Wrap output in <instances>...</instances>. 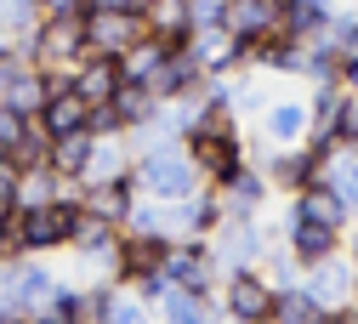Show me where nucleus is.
<instances>
[{
	"instance_id": "6",
	"label": "nucleus",
	"mask_w": 358,
	"mask_h": 324,
	"mask_svg": "<svg viewBox=\"0 0 358 324\" xmlns=\"http://www.w3.org/2000/svg\"><path fill=\"white\" fill-rule=\"evenodd\" d=\"M182 45L194 52V63H199L205 74H228L234 63H245V57H250V40H239L234 29H222V23H210V29H194Z\"/></svg>"
},
{
	"instance_id": "29",
	"label": "nucleus",
	"mask_w": 358,
	"mask_h": 324,
	"mask_svg": "<svg viewBox=\"0 0 358 324\" xmlns=\"http://www.w3.org/2000/svg\"><path fill=\"white\" fill-rule=\"evenodd\" d=\"M108 290H114V285H92V290L69 296V318H80V324H92V318H108Z\"/></svg>"
},
{
	"instance_id": "12",
	"label": "nucleus",
	"mask_w": 358,
	"mask_h": 324,
	"mask_svg": "<svg viewBox=\"0 0 358 324\" xmlns=\"http://www.w3.org/2000/svg\"><path fill=\"white\" fill-rule=\"evenodd\" d=\"M80 205L97 211L108 222H125L131 205H137V188H131V176H108V182H80Z\"/></svg>"
},
{
	"instance_id": "11",
	"label": "nucleus",
	"mask_w": 358,
	"mask_h": 324,
	"mask_svg": "<svg viewBox=\"0 0 358 324\" xmlns=\"http://www.w3.org/2000/svg\"><path fill=\"white\" fill-rule=\"evenodd\" d=\"M69 245L80 251V256H92V262H103V256H114V245H120V222H108V216H97V211H74V227H69Z\"/></svg>"
},
{
	"instance_id": "27",
	"label": "nucleus",
	"mask_w": 358,
	"mask_h": 324,
	"mask_svg": "<svg viewBox=\"0 0 358 324\" xmlns=\"http://www.w3.org/2000/svg\"><path fill=\"white\" fill-rule=\"evenodd\" d=\"M267 131H273V143H296L307 131V108L301 103H273L267 108Z\"/></svg>"
},
{
	"instance_id": "31",
	"label": "nucleus",
	"mask_w": 358,
	"mask_h": 324,
	"mask_svg": "<svg viewBox=\"0 0 358 324\" xmlns=\"http://www.w3.org/2000/svg\"><path fill=\"white\" fill-rule=\"evenodd\" d=\"M12 211H17V165L0 160V216H12Z\"/></svg>"
},
{
	"instance_id": "16",
	"label": "nucleus",
	"mask_w": 358,
	"mask_h": 324,
	"mask_svg": "<svg viewBox=\"0 0 358 324\" xmlns=\"http://www.w3.org/2000/svg\"><path fill=\"white\" fill-rule=\"evenodd\" d=\"M92 143H97V131H69V136H52V148H46V165L57 176H80L85 160H92Z\"/></svg>"
},
{
	"instance_id": "19",
	"label": "nucleus",
	"mask_w": 358,
	"mask_h": 324,
	"mask_svg": "<svg viewBox=\"0 0 358 324\" xmlns=\"http://www.w3.org/2000/svg\"><path fill=\"white\" fill-rule=\"evenodd\" d=\"M262 194H267V188H262V176H256V171H239V165H234L228 176H222V194H216V199H222V211L245 216V211H256V205H262Z\"/></svg>"
},
{
	"instance_id": "14",
	"label": "nucleus",
	"mask_w": 358,
	"mask_h": 324,
	"mask_svg": "<svg viewBox=\"0 0 358 324\" xmlns=\"http://www.w3.org/2000/svg\"><path fill=\"white\" fill-rule=\"evenodd\" d=\"M108 108H114V125L120 131H137V125H148L159 114V97H154L143 80H120V91L108 97Z\"/></svg>"
},
{
	"instance_id": "1",
	"label": "nucleus",
	"mask_w": 358,
	"mask_h": 324,
	"mask_svg": "<svg viewBox=\"0 0 358 324\" xmlns=\"http://www.w3.org/2000/svg\"><path fill=\"white\" fill-rule=\"evenodd\" d=\"M74 211H80V199L17 205V211H12V239H17V251H29V256L63 251V245H69V227H74Z\"/></svg>"
},
{
	"instance_id": "5",
	"label": "nucleus",
	"mask_w": 358,
	"mask_h": 324,
	"mask_svg": "<svg viewBox=\"0 0 358 324\" xmlns=\"http://www.w3.org/2000/svg\"><path fill=\"white\" fill-rule=\"evenodd\" d=\"M131 188L148 199H188L194 194V160L176 148H154L131 165Z\"/></svg>"
},
{
	"instance_id": "35",
	"label": "nucleus",
	"mask_w": 358,
	"mask_h": 324,
	"mask_svg": "<svg viewBox=\"0 0 358 324\" xmlns=\"http://www.w3.org/2000/svg\"><path fill=\"white\" fill-rule=\"evenodd\" d=\"M341 85H352V91H358V57H347V63H341Z\"/></svg>"
},
{
	"instance_id": "15",
	"label": "nucleus",
	"mask_w": 358,
	"mask_h": 324,
	"mask_svg": "<svg viewBox=\"0 0 358 324\" xmlns=\"http://www.w3.org/2000/svg\"><path fill=\"white\" fill-rule=\"evenodd\" d=\"M256 256H262V234H256V227H250L245 216L222 227V239H216V262L228 267V273H234V267H250Z\"/></svg>"
},
{
	"instance_id": "13",
	"label": "nucleus",
	"mask_w": 358,
	"mask_h": 324,
	"mask_svg": "<svg viewBox=\"0 0 358 324\" xmlns=\"http://www.w3.org/2000/svg\"><path fill=\"white\" fill-rule=\"evenodd\" d=\"M301 222H319V227H336L341 234V222H347V199L330 188V182H307V188H296V211Z\"/></svg>"
},
{
	"instance_id": "20",
	"label": "nucleus",
	"mask_w": 358,
	"mask_h": 324,
	"mask_svg": "<svg viewBox=\"0 0 358 324\" xmlns=\"http://www.w3.org/2000/svg\"><path fill=\"white\" fill-rule=\"evenodd\" d=\"M319 182H330V188L347 199V211H358V148H347V154H330V148H324Z\"/></svg>"
},
{
	"instance_id": "34",
	"label": "nucleus",
	"mask_w": 358,
	"mask_h": 324,
	"mask_svg": "<svg viewBox=\"0 0 358 324\" xmlns=\"http://www.w3.org/2000/svg\"><path fill=\"white\" fill-rule=\"evenodd\" d=\"M17 256V239H12V216H0V262Z\"/></svg>"
},
{
	"instance_id": "25",
	"label": "nucleus",
	"mask_w": 358,
	"mask_h": 324,
	"mask_svg": "<svg viewBox=\"0 0 358 324\" xmlns=\"http://www.w3.org/2000/svg\"><path fill=\"white\" fill-rule=\"evenodd\" d=\"M108 176H131V160H125V148L120 143H92V160H85V171H80V182H108Z\"/></svg>"
},
{
	"instance_id": "21",
	"label": "nucleus",
	"mask_w": 358,
	"mask_h": 324,
	"mask_svg": "<svg viewBox=\"0 0 358 324\" xmlns=\"http://www.w3.org/2000/svg\"><path fill=\"white\" fill-rule=\"evenodd\" d=\"M319 165H324V148H319V143H307L301 154H279L273 176L285 182V188H307V182H319Z\"/></svg>"
},
{
	"instance_id": "2",
	"label": "nucleus",
	"mask_w": 358,
	"mask_h": 324,
	"mask_svg": "<svg viewBox=\"0 0 358 324\" xmlns=\"http://www.w3.org/2000/svg\"><path fill=\"white\" fill-rule=\"evenodd\" d=\"M23 52H29L34 69L69 74V69L85 57V29H80V17H40V23L23 34Z\"/></svg>"
},
{
	"instance_id": "4",
	"label": "nucleus",
	"mask_w": 358,
	"mask_h": 324,
	"mask_svg": "<svg viewBox=\"0 0 358 324\" xmlns=\"http://www.w3.org/2000/svg\"><path fill=\"white\" fill-rule=\"evenodd\" d=\"M80 29H85V52H97V57H125L148 34L143 12H131V6H85Z\"/></svg>"
},
{
	"instance_id": "10",
	"label": "nucleus",
	"mask_w": 358,
	"mask_h": 324,
	"mask_svg": "<svg viewBox=\"0 0 358 324\" xmlns=\"http://www.w3.org/2000/svg\"><path fill=\"white\" fill-rule=\"evenodd\" d=\"M285 0H222V29H234L239 40H262L279 29Z\"/></svg>"
},
{
	"instance_id": "26",
	"label": "nucleus",
	"mask_w": 358,
	"mask_h": 324,
	"mask_svg": "<svg viewBox=\"0 0 358 324\" xmlns=\"http://www.w3.org/2000/svg\"><path fill=\"white\" fill-rule=\"evenodd\" d=\"M330 143L358 148V91L352 85H341V103H336V120H330Z\"/></svg>"
},
{
	"instance_id": "24",
	"label": "nucleus",
	"mask_w": 358,
	"mask_h": 324,
	"mask_svg": "<svg viewBox=\"0 0 358 324\" xmlns=\"http://www.w3.org/2000/svg\"><path fill=\"white\" fill-rule=\"evenodd\" d=\"M46 148H52V131L29 114V125H23V136H17V143L6 148V160H12L17 171H29V165H46Z\"/></svg>"
},
{
	"instance_id": "38",
	"label": "nucleus",
	"mask_w": 358,
	"mask_h": 324,
	"mask_svg": "<svg viewBox=\"0 0 358 324\" xmlns=\"http://www.w3.org/2000/svg\"><path fill=\"white\" fill-rule=\"evenodd\" d=\"M0 160H6V143H0Z\"/></svg>"
},
{
	"instance_id": "28",
	"label": "nucleus",
	"mask_w": 358,
	"mask_h": 324,
	"mask_svg": "<svg viewBox=\"0 0 358 324\" xmlns=\"http://www.w3.org/2000/svg\"><path fill=\"white\" fill-rule=\"evenodd\" d=\"M159 307H165L171 318H182V324H199V318H205V296H199V290H182V285H165Z\"/></svg>"
},
{
	"instance_id": "32",
	"label": "nucleus",
	"mask_w": 358,
	"mask_h": 324,
	"mask_svg": "<svg viewBox=\"0 0 358 324\" xmlns=\"http://www.w3.org/2000/svg\"><path fill=\"white\" fill-rule=\"evenodd\" d=\"M40 17H85V0H34Z\"/></svg>"
},
{
	"instance_id": "30",
	"label": "nucleus",
	"mask_w": 358,
	"mask_h": 324,
	"mask_svg": "<svg viewBox=\"0 0 358 324\" xmlns=\"http://www.w3.org/2000/svg\"><path fill=\"white\" fill-rule=\"evenodd\" d=\"M273 318H324V307L313 302V290H279L273 296Z\"/></svg>"
},
{
	"instance_id": "23",
	"label": "nucleus",
	"mask_w": 358,
	"mask_h": 324,
	"mask_svg": "<svg viewBox=\"0 0 358 324\" xmlns=\"http://www.w3.org/2000/svg\"><path fill=\"white\" fill-rule=\"evenodd\" d=\"M165 52H171V40H159V34H143L137 45H131V52L120 57V74L125 80H148L159 63H165Z\"/></svg>"
},
{
	"instance_id": "9",
	"label": "nucleus",
	"mask_w": 358,
	"mask_h": 324,
	"mask_svg": "<svg viewBox=\"0 0 358 324\" xmlns=\"http://www.w3.org/2000/svg\"><path fill=\"white\" fill-rule=\"evenodd\" d=\"M273 285L262 279V273H250V267H234V279H228V313L234 318H273Z\"/></svg>"
},
{
	"instance_id": "7",
	"label": "nucleus",
	"mask_w": 358,
	"mask_h": 324,
	"mask_svg": "<svg viewBox=\"0 0 358 324\" xmlns=\"http://www.w3.org/2000/svg\"><path fill=\"white\" fill-rule=\"evenodd\" d=\"M182 143H188L182 154L194 160V171H205V176H216V182L239 165V136H234V125H228V131H188Z\"/></svg>"
},
{
	"instance_id": "8",
	"label": "nucleus",
	"mask_w": 358,
	"mask_h": 324,
	"mask_svg": "<svg viewBox=\"0 0 358 324\" xmlns=\"http://www.w3.org/2000/svg\"><path fill=\"white\" fill-rule=\"evenodd\" d=\"M120 80H125V74H120V57H97V52H85V57L69 69V85L85 97V108H103L114 91H120Z\"/></svg>"
},
{
	"instance_id": "22",
	"label": "nucleus",
	"mask_w": 358,
	"mask_h": 324,
	"mask_svg": "<svg viewBox=\"0 0 358 324\" xmlns=\"http://www.w3.org/2000/svg\"><path fill=\"white\" fill-rule=\"evenodd\" d=\"M347 290H352V273H347L341 262H330V256H324V262H313V302H319L324 313H330V302L341 307Z\"/></svg>"
},
{
	"instance_id": "18",
	"label": "nucleus",
	"mask_w": 358,
	"mask_h": 324,
	"mask_svg": "<svg viewBox=\"0 0 358 324\" xmlns=\"http://www.w3.org/2000/svg\"><path fill=\"white\" fill-rule=\"evenodd\" d=\"M143 23H148V34H159V40H188V0H148L143 6Z\"/></svg>"
},
{
	"instance_id": "3",
	"label": "nucleus",
	"mask_w": 358,
	"mask_h": 324,
	"mask_svg": "<svg viewBox=\"0 0 358 324\" xmlns=\"http://www.w3.org/2000/svg\"><path fill=\"white\" fill-rule=\"evenodd\" d=\"M52 290H57V279L46 267H40L29 251H17V256H6L0 262V302L12 307V318H40L46 313V302H52Z\"/></svg>"
},
{
	"instance_id": "17",
	"label": "nucleus",
	"mask_w": 358,
	"mask_h": 324,
	"mask_svg": "<svg viewBox=\"0 0 358 324\" xmlns=\"http://www.w3.org/2000/svg\"><path fill=\"white\" fill-rule=\"evenodd\" d=\"M290 251L313 267V262H324V256H336V227H319V222H301V216H290Z\"/></svg>"
},
{
	"instance_id": "36",
	"label": "nucleus",
	"mask_w": 358,
	"mask_h": 324,
	"mask_svg": "<svg viewBox=\"0 0 358 324\" xmlns=\"http://www.w3.org/2000/svg\"><path fill=\"white\" fill-rule=\"evenodd\" d=\"M12 45H17V34H12L6 23H0V52H12Z\"/></svg>"
},
{
	"instance_id": "33",
	"label": "nucleus",
	"mask_w": 358,
	"mask_h": 324,
	"mask_svg": "<svg viewBox=\"0 0 358 324\" xmlns=\"http://www.w3.org/2000/svg\"><path fill=\"white\" fill-rule=\"evenodd\" d=\"M108 318H120V324H137V318H143V302H125V296H114V290H108Z\"/></svg>"
},
{
	"instance_id": "37",
	"label": "nucleus",
	"mask_w": 358,
	"mask_h": 324,
	"mask_svg": "<svg viewBox=\"0 0 358 324\" xmlns=\"http://www.w3.org/2000/svg\"><path fill=\"white\" fill-rule=\"evenodd\" d=\"M85 6H131L137 12V0H85Z\"/></svg>"
}]
</instances>
